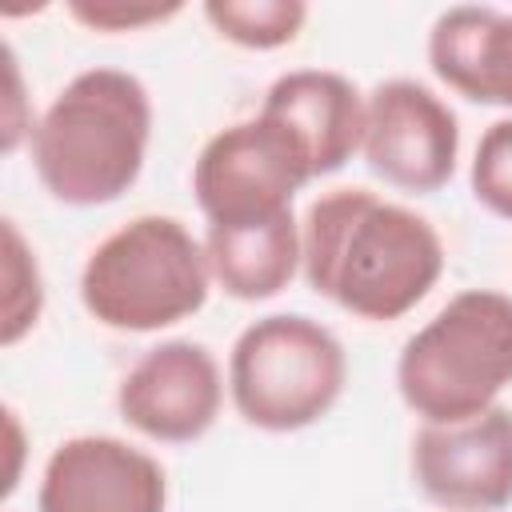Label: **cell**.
I'll return each mask as SVG.
<instances>
[{
  "label": "cell",
  "instance_id": "obj_6",
  "mask_svg": "<svg viewBox=\"0 0 512 512\" xmlns=\"http://www.w3.org/2000/svg\"><path fill=\"white\" fill-rule=\"evenodd\" d=\"M304 148L268 116L220 128L192 164V192L208 224H248L292 208L296 192L312 184Z\"/></svg>",
  "mask_w": 512,
  "mask_h": 512
},
{
  "label": "cell",
  "instance_id": "obj_10",
  "mask_svg": "<svg viewBox=\"0 0 512 512\" xmlns=\"http://www.w3.org/2000/svg\"><path fill=\"white\" fill-rule=\"evenodd\" d=\"M160 460L120 436H68L52 448L36 488V512H164Z\"/></svg>",
  "mask_w": 512,
  "mask_h": 512
},
{
  "label": "cell",
  "instance_id": "obj_16",
  "mask_svg": "<svg viewBox=\"0 0 512 512\" xmlns=\"http://www.w3.org/2000/svg\"><path fill=\"white\" fill-rule=\"evenodd\" d=\"M468 184L480 208H488L500 220H512V116L484 128Z\"/></svg>",
  "mask_w": 512,
  "mask_h": 512
},
{
  "label": "cell",
  "instance_id": "obj_14",
  "mask_svg": "<svg viewBox=\"0 0 512 512\" xmlns=\"http://www.w3.org/2000/svg\"><path fill=\"white\" fill-rule=\"evenodd\" d=\"M204 20L220 40L248 52H276L292 44L308 20L304 0H208Z\"/></svg>",
  "mask_w": 512,
  "mask_h": 512
},
{
  "label": "cell",
  "instance_id": "obj_11",
  "mask_svg": "<svg viewBox=\"0 0 512 512\" xmlns=\"http://www.w3.org/2000/svg\"><path fill=\"white\" fill-rule=\"evenodd\" d=\"M260 116L288 128L316 180L340 172L364 140V96L344 72L332 68H292L276 76L264 92Z\"/></svg>",
  "mask_w": 512,
  "mask_h": 512
},
{
  "label": "cell",
  "instance_id": "obj_19",
  "mask_svg": "<svg viewBox=\"0 0 512 512\" xmlns=\"http://www.w3.org/2000/svg\"><path fill=\"white\" fill-rule=\"evenodd\" d=\"M4 436H8V456H12L8 472H4V496H12L20 484V456H24V432H20V416L12 408H4Z\"/></svg>",
  "mask_w": 512,
  "mask_h": 512
},
{
  "label": "cell",
  "instance_id": "obj_9",
  "mask_svg": "<svg viewBox=\"0 0 512 512\" xmlns=\"http://www.w3.org/2000/svg\"><path fill=\"white\" fill-rule=\"evenodd\" d=\"M412 480L444 512H500L512 504V408L496 404L460 424H420Z\"/></svg>",
  "mask_w": 512,
  "mask_h": 512
},
{
  "label": "cell",
  "instance_id": "obj_5",
  "mask_svg": "<svg viewBox=\"0 0 512 512\" xmlns=\"http://www.w3.org/2000/svg\"><path fill=\"white\" fill-rule=\"evenodd\" d=\"M348 384V356L332 328L304 312L252 320L228 352V396L260 432L320 424Z\"/></svg>",
  "mask_w": 512,
  "mask_h": 512
},
{
  "label": "cell",
  "instance_id": "obj_15",
  "mask_svg": "<svg viewBox=\"0 0 512 512\" xmlns=\"http://www.w3.org/2000/svg\"><path fill=\"white\" fill-rule=\"evenodd\" d=\"M4 224V316H0V344L12 348L20 344L40 312H44V276L36 264L32 244L20 236L16 220H0Z\"/></svg>",
  "mask_w": 512,
  "mask_h": 512
},
{
  "label": "cell",
  "instance_id": "obj_4",
  "mask_svg": "<svg viewBox=\"0 0 512 512\" xmlns=\"http://www.w3.org/2000/svg\"><path fill=\"white\" fill-rule=\"evenodd\" d=\"M512 384V296L496 288L456 292L396 360L400 400L424 424H460L496 408Z\"/></svg>",
  "mask_w": 512,
  "mask_h": 512
},
{
  "label": "cell",
  "instance_id": "obj_12",
  "mask_svg": "<svg viewBox=\"0 0 512 512\" xmlns=\"http://www.w3.org/2000/svg\"><path fill=\"white\" fill-rule=\"evenodd\" d=\"M428 64L456 96L512 108V12L488 4L444 8L428 32Z\"/></svg>",
  "mask_w": 512,
  "mask_h": 512
},
{
  "label": "cell",
  "instance_id": "obj_17",
  "mask_svg": "<svg viewBox=\"0 0 512 512\" xmlns=\"http://www.w3.org/2000/svg\"><path fill=\"white\" fill-rule=\"evenodd\" d=\"M68 12L92 32H140L184 12V4H140V0H72Z\"/></svg>",
  "mask_w": 512,
  "mask_h": 512
},
{
  "label": "cell",
  "instance_id": "obj_7",
  "mask_svg": "<svg viewBox=\"0 0 512 512\" xmlns=\"http://www.w3.org/2000/svg\"><path fill=\"white\" fill-rule=\"evenodd\" d=\"M360 156L372 176L400 192H440L460 156V124L428 84L392 76L364 96Z\"/></svg>",
  "mask_w": 512,
  "mask_h": 512
},
{
  "label": "cell",
  "instance_id": "obj_13",
  "mask_svg": "<svg viewBox=\"0 0 512 512\" xmlns=\"http://www.w3.org/2000/svg\"><path fill=\"white\" fill-rule=\"evenodd\" d=\"M204 256L212 284L224 288V296L256 304L280 296L300 264H304V240L300 220L288 212L248 224H208L204 232Z\"/></svg>",
  "mask_w": 512,
  "mask_h": 512
},
{
  "label": "cell",
  "instance_id": "obj_8",
  "mask_svg": "<svg viewBox=\"0 0 512 512\" xmlns=\"http://www.w3.org/2000/svg\"><path fill=\"white\" fill-rule=\"evenodd\" d=\"M224 408V372L196 340L152 344L120 380V420L156 444H192L212 432Z\"/></svg>",
  "mask_w": 512,
  "mask_h": 512
},
{
  "label": "cell",
  "instance_id": "obj_1",
  "mask_svg": "<svg viewBox=\"0 0 512 512\" xmlns=\"http://www.w3.org/2000/svg\"><path fill=\"white\" fill-rule=\"evenodd\" d=\"M300 240L308 288L356 320H400L444 276V240L432 220L368 188L316 196Z\"/></svg>",
  "mask_w": 512,
  "mask_h": 512
},
{
  "label": "cell",
  "instance_id": "obj_18",
  "mask_svg": "<svg viewBox=\"0 0 512 512\" xmlns=\"http://www.w3.org/2000/svg\"><path fill=\"white\" fill-rule=\"evenodd\" d=\"M4 60H8V116H4V152H16L20 148V108H24V92H20V64H16V52L4 48Z\"/></svg>",
  "mask_w": 512,
  "mask_h": 512
},
{
  "label": "cell",
  "instance_id": "obj_3",
  "mask_svg": "<svg viewBox=\"0 0 512 512\" xmlns=\"http://www.w3.org/2000/svg\"><path fill=\"white\" fill-rule=\"evenodd\" d=\"M204 240L176 216H132L108 232L80 268L84 312L112 332H160L208 304Z\"/></svg>",
  "mask_w": 512,
  "mask_h": 512
},
{
  "label": "cell",
  "instance_id": "obj_2",
  "mask_svg": "<svg viewBox=\"0 0 512 512\" xmlns=\"http://www.w3.org/2000/svg\"><path fill=\"white\" fill-rule=\"evenodd\" d=\"M152 96L124 68L76 72L40 112L28 152L44 192L68 208H104L144 172Z\"/></svg>",
  "mask_w": 512,
  "mask_h": 512
}]
</instances>
